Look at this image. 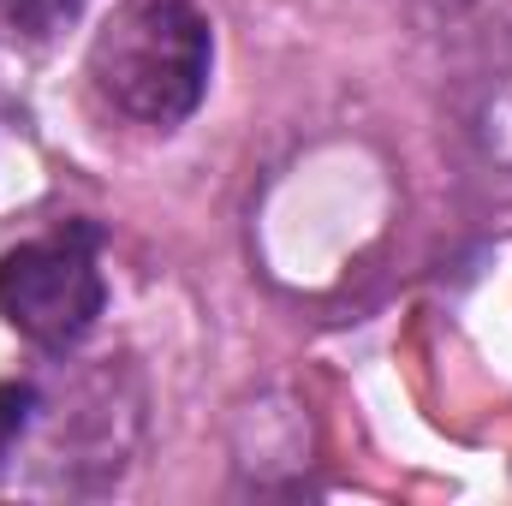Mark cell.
<instances>
[{"label": "cell", "instance_id": "cell-2", "mask_svg": "<svg viewBox=\"0 0 512 506\" xmlns=\"http://www.w3.org/2000/svg\"><path fill=\"white\" fill-rule=\"evenodd\" d=\"M108 304L90 227H60L0 256V316L42 352H72Z\"/></svg>", "mask_w": 512, "mask_h": 506}, {"label": "cell", "instance_id": "cell-3", "mask_svg": "<svg viewBox=\"0 0 512 506\" xmlns=\"http://www.w3.org/2000/svg\"><path fill=\"white\" fill-rule=\"evenodd\" d=\"M84 12V0H0V24L24 42H48L60 36L72 18Z\"/></svg>", "mask_w": 512, "mask_h": 506}, {"label": "cell", "instance_id": "cell-4", "mask_svg": "<svg viewBox=\"0 0 512 506\" xmlns=\"http://www.w3.org/2000/svg\"><path fill=\"white\" fill-rule=\"evenodd\" d=\"M30 417H36V387H24V381H6V387H0V471L12 465V447L24 441Z\"/></svg>", "mask_w": 512, "mask_h": 506}, {"label": "cell", "instance_id": "cell-1", "mask_svg": "<svg viewBox=\"0 0 512 506\" xmlns=\"http://www.w3.org/2000/svg\"><path fill=\"white\" fill-rule=\"evenodd\" d=\"M215 72V30L197 0H120L90 36L96 96L137 126H185Z\"/></svg>", "mask_w": 512, "mask_h": 506}]
</instances>
